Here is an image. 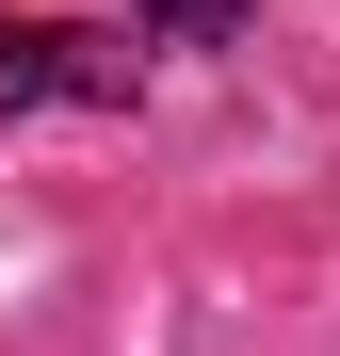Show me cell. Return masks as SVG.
Returning a JSON list of instances; mask_svg holds the SVG:
<instances>
[{
	"label": "cell",
	"instance_id": "6da1fadb",
	"mask_svg": "<svg viewBox=\"0 0 340 356\" xmlns=\"http://www.w3.org/2000/svg\"><path fill=\"white\" fill-rule=\"evenodd\" d=\"M65 97V17H0V113Z\"/></svg>",
	"mask_w": 340,
	"mask_h": 356
},
{
	"label": "cell",
	"instance_id": "7a4b0ae2",
	"mask_svg": "<svg viewBox=\"0 0 340 356\" xmlns=\"http://www.w3.org/2000/svg\"><path fill=\"white\" fill-rule=\"evenodd\" d=\"M146 17L179 33V49H211V33H243V0H146Z\"/></svg>",
	"mask_w": 340,
	"mask_h": 356
}]
</instances>
